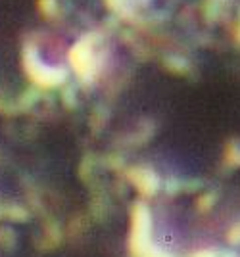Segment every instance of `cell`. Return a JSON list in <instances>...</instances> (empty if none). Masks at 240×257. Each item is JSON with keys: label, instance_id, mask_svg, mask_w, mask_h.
I'll list each match as a JSON object with an SVG mask.
<instances>
[{"label": "cell", "instance_id": "1", "mask_svg": "<svg viewBox=\"0 0 240 257\" xmlns=\"http://www.w3.org/2000/svg\"><path fill=\"white\" fill-rule=\"evenodd\" d=\"M25 69L29 71V75L33 77L37 83H43L46 86L60 83L62 77H64V73L60 69H54V67H48V65L41 64L35 50H27L25 52Z\"/></svg>", "mask_w": 240, "mask_h": 257}]
</instances>
